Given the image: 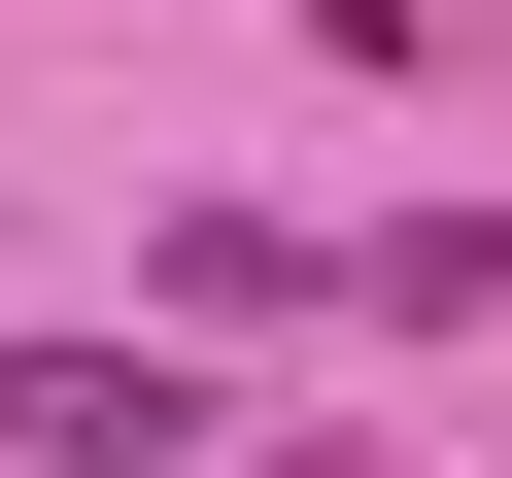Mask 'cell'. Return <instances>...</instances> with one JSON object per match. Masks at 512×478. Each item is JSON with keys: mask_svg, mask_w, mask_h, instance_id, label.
Returning a JSON list of instances; mask_svg holds the SVG:
<instances>
[{"mask_svg": "<svg viewBox=\"0 0 512 478\" xmlns=\"http://www.w3.org/2000/svg\"><path fill=\"white\" fill-rule=\"evenodd\" d=\"M171 444H205L171 342H0V478H171Z\"/></svg>", "mask_w": 512, "mask_h": 478, "instance_id": "1", "label": "cell"}]
</instances>
